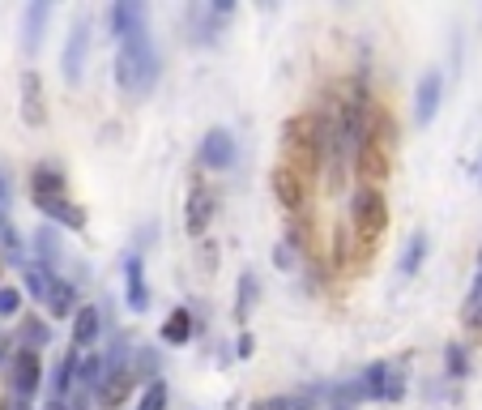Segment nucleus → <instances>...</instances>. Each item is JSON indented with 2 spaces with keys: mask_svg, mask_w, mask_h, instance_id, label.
<instances>
[{
  "mask_svg": "<svg viewBox=\"0 0 482 410\" xmlns=\"http://www.w3.org/2000/svg\"><path fill=\"white\" fill-rule=\"evenodd\" d=\"M282 141H286V154H290V171L299 176H312L324 159V146H329V132H324V120L321 115H290L286 129H282Z\"/></svg>",
  "mask_w": 482,
  "mask_h": 410,
  "instance_id": "f257e3e1",
  "label": "nucleus"
},
{
  "mask_svg": "<svg viewBox=\"0 0 482 410\" xmlns=\"http://www.w3.org/2000/svg\"><path fill=\"white\" fill-rule=\"evenodd\" d=\"M154 77H159V51H154V43L145 34L141 39H129L120 48V56H115V82H120V90L145 95L154 86Z\"/></svg>",
  "mask_w": 482,
  "mask_h": 410,
  "instance_id": "f03ea898",
  "label": "nucleus"
},
{
  "mask_svg": "<svg viewBox=\"0 0 482 410\" xmlns=\"http://www.w3.org/2000/svg\"><path fill=\"white\" fill-rule=\"evenodd\" d=\"M350 218H354V235L363 244H376L388 231V201L380 188H359L350 201Z\"/></svg>",
  "mask_w": 482,
  "mask_h": 410,
  "instance_id": "7ed1b4c3",
  "label": "nucleus"
},
{
  "mask_svg": "<svg viewBox=\"0 0 482 410\" xmlns=\"http://www.w3.org/2000/svg\"><path fill=\"white\" fill-rule=\"evenodd\" d=\"M107 26H112V34L120 39V43L141 39L145 34V5H137V0H120V5H112V9H107Z\"/></svg>",
  "mask_w": 482,
  "mask_h": 410,
  "instance_id": "20e7f679",
  "label": "nucleus"
},
{
  "mask_svg": "<svg viewBox=\"0 0 482 410\" xmlns=\"http://www.w3.org/2000/svg\"><path fill=\"white\" fill-rule=\"evenodd\" d=\"M86 51H90V22L81 17L77 26L68 31L65 60H60V68H65V82H73V86H77L81 77H86Z\"/></svg>",
  "mask_w": 482,
  "mask_h": 410,
  "instance_id": "39448f33",
  "label": "nucleus"
},
{
  "mask_svg": "<svg viewBox=\"0 0 482 410\" xmlns=\"http://www.w3.org/2000/svg\"><path fill=\"white\" fill-rule=\"evenodd\" d=\"M274 197H277V205H282V210L299 214V210H304V201H307L304 176H299V171H290L286 163H277L274 167Z\"/></svg>",
  "mask_w": 482,
  "mask_h": 410,
  "instance_id": "423d86ee",
  "label": "nucleus"
},
{
  "mask_svg": "<svg viewBox=\"0 0 482 410\" xmlns=\"http://www.w3.org/2000/svg\"><path fill=\"white\" fill-rule=\"evenodd\" d=\"M201 163L209 167V171H231L235 167V137L226 129H214L201 141Z\"/></svg>",
  "mask_w": 482,
  "mask_h": 410,
  "instance_id": "0eeeda50",
  "label": "nucleus"
},
{
  "mask_svg": "<svg viewBox=\"0 0 482 410\" xmlns=\"http://www.w3.org/2000/svg\"><path fill=\"white\" fill-rule=\"evenodd\" d=\"M354 167H359V176H368V180H385L388 176V154H385V146H380L376 132H363L359 154H354Z\"/></svg>",
  "mask_w": 482,
  "mask_h": 410,
  "instance_id": "6e6552de",
  "label": "nucleus"
},
{
  "mask_svg": "<svg viewBox=\"0 0 482 410\" xmlns=\"http://www.w3.org/2000/svg\"><path fill=\"white\" fill-rule=\"evenodd\" d=\"M440 99H444V77L440 73H423L418 82V95H414V124H432L435 112H440Z\"/></svg>",
  "mask_w": 482,
  "mask_h": 410,
  "instance_id": "1a4fd4ad",
  "label": "nucleus"
},
{
  "mask_svg": "<svg viewBox=\"0 0 482 410\" xmlns=\"http://www.w3.org/2000/svg\"><path fill=\"white\" fill-rule=\"evenodd\" d=\"M39 380H43V363H39V351H17L14 355V389L22 397H34L39 394Z\"/></svg>",
  "mask_w": 482,
  "mask_h": 410,
  "instance_id": "9d476101",
  "label": "nucleus"
},
{
  "mask_svg": "<svg viewBox=\"0 0 482 410\" xmlns=\"http://www.w3.org/2000/svg\"><path fill=\"white\" fill-rule=\"evenodd\" d=\"M48 17H51L48 0H34V5H26V14H22V51H26V56H34V51H39Z\"/></svg>",
  "mask_w": 482,
  "mask_h": 410,
  "instance_id": "9b49d317",
  "label": "nucleus"
},
{
  "mask_svg": "<svg viewBox=\"0 0 482 410\" xmlns=\"http://www.w3.org/2000/svg\"><path fill=\"white\" fill-rule=\"evenodd\" d=\"M132 394V372L129 368H107V377L98 380V402L107 410H120Z\"/></svg>",
  "mask_w": 482,
  "mask_h": 410,
  "instance_id": "f8f14e48",
  "label": "nucleus"
},
{
  "mask_svg": "<svg viewBox=\"0 0 482 410\" xmlns=\"http://www.w3.org/2000/svg\"><path fill=\"white\" fill-rule=\"evenodd\" d=\"M31 193H34V205H39V210H48L51 201L65 197V176H60L56 167H34Z\"/></svg>",
  "mask_w": 482,
  "mask_h": 410,
  "instance_id": "ddd939ff",
  "label": "nucleus"
},
{
  "mask_svg": "<svg viewBox=\"0 0 482 410\" xmlns=\"http://www.w3.org/2000/svg\"><path fill=\"white\" fill-rule=\"evenodd\" d=\"M209 218H214V197H209L201 184H193V188H188V214H184V227H188V235H205Z\"/></svg>",
  "mask_w": 482,
  "mask_h": 410,
  "instance_id": "4468645a",
  "label": "nucleus"
},
{
  "mask_svg": "<svg viewBox=\"0 0 482 410\" xmlns=\"http://www.w3.org/2000/svg\"><path fill=\"white\" fill-rule=\"evenodd\" d=\"M22 124H31V129L43 124V86H39L34 68L22 73Z\"/></svg>",
  "mask_w": 482,
  "mask_h": 410,
  "instance_id": "2eb2a0df",
  "label": "nucleus"
},
{
  "mask_svg": "<svg viewBox=\"0 0 482 410\" xmlns=\"http://www.w3.org/2000/svg\"><path fill=\"white\" fill-rule=\"evenodd\" d=\"M124 299H129L132 312H145V308H150V287H145V265H141V257H129V261H124Z\"/></svg>",
  "mask_w": 482,
  "mask_h": 410,
  "instance_id": "dca6fc26",
  "label": "nucleus"
},
{
  "mask_svg": "<svg viewBox=\"0 0 482 410\" xmlns=\"http://www.w3.org/2000/svg\"><path fill=\"white\" fill-rule=\"evenodd\" d=\"M98 329H103V316H98L95 304L77 308V316H73V351H86L90 342H98Z\"/></svg>",
  "mask_w": 482,
  "mask_h": 410,
  "instance_id": "f3484780",
  "label": "nucleus"
},
{
  "mask_svg": "<svg viewBox=\"0 0 482 410\" xmlns=\"http://www.w3.org/2000/svg\"><path fill=\"white\" fill-rule=\"evenodd\" d=\"M43 304H48V312L56 316V321H65V316H73V308H77V287L65 278L51 282V291L43 296Z\"/></svg>",
  "mask_w": 482,
  "mask_h": 410,
  "instance_id": "a211bd4d",
  "label": "nucleus"
},
{
  "mask_svg": "<svg viewBox=\"0 0 482 410\" xmlns=\"http://www.w3.org/2000/svg\"><path fill=\"white\" fill-rule=\"evenodd\" d=\"M188 338H193V312L176 308L167 321H162V342H167V346H184Z\"/></svg>",
  "mask_w": 482,
  "mask_h": 410,
  "instance_id": "6ab92c4d",
  "label": "nucleus"
},
{
  "mask_svg": "<svg viewBox=\"0 0 482 410\" xmlns=\"http://www.w3.org/2000/svg\"><path fill=\"white\" fill-rule=\"evenodd\" d=\"M51 218V223H60V227H73V231H81L86 227V210L81 205H73L68 197H60V201H51L48 210H43Z\"/></svg>",
  "mask_w": 482,
  "mask_h": 410,
  "instance_id": "aec40b11",
  "label": "nucleus"
},
{
  "mask_svg": "<svg viewBox=\"0 0 482 410\" xmlns=\"http://www.w3.org/2000/svg\"><path fill=\"white\" fill-rule=\"evenodd\" d=\"M423 257H427V235H414V240L405 244V252H402L397 274H402V278H414L418 269H423Z\"/></svg>",
  "mask_w": 482,
  "mask_h": 410,
  "instance_id": "412c9836",
  "label": "nucleus"
},
{
  "mask_svg": "<svg viewBox=\"0 0 482 410\" xmlns=\"http://www.w3.org/2000/svg\"><path fill=\"white\" fill-rule=\"evenodd\" d=\"M388 363H371L368 372H363V380H359V389H363V397H385L388 394Z\"/></svg>",
  "mask_w": 482,
  "mask_h": 410,
  "instance_id": "4be33fe9",
  "label": "nucleus"
},
{
  "mask_svg": "<svg viewBox=\"0 0 482 410\" xmlns=\"http://www.w3.org/2000/svg\"><path fill=\"white\" fill-rule=\"evenodd\" d=\"M51 282H56V278H51V265H39V261L26 265V291H31L34 299H43V296H48V291H51Z\"/></svg>",
  "mask_w": 482,
  "mask_h": 410,
  "instance_id": "5701e85b",
  "label": "nucleus"
},
{
  "mask_svg": "<svg viewBox=\"0 0 482 410\" xmlns=\"http://www.w3.org/2000/svg\"><path fill=\"white\" fill-rule=\"evenodd\" d=\"M252 304H257V278L252 274H243V282H240V296H235V316H248L252 312Z\"/></svg>",
  "mask_w": 482,
  "mask_h": 410,
  "instance_id": "b1692460",
  "label": "nucleus"
},
{
  "mask_svg": "<svg viewBox=\"0 0 482 410\" xmlns=\"http://www.w3.org/2000/svg\"><path fill=\"white\" fill-rule=\"evenodd\" d=\"M22 342H26V351H43V346L51 342V329L39 325V321H26V325H22Z\"/></svg>",
  "mask_w": 482,
  "mask_h": 410,
  "instance_id": "393cba45",
  "label": "nucleus"
},
{
  "mask_svg": "<svg viewBox=\"0 0 482 410\" xmlns=\"http://www.w3.org/2000/svg\"><path fill=\"white\" fill-rule=\"evenodd\" d=\"M137 410H167V380H154V385L141 394Z\"/></svg>",
  "mask_w": 482,
  "mask_h": 410,
  "instance_id": "a878e982",
  "label": "nucleus"
},
{
  "mask_svg": "<svg viewBox=\"0 0 482 410\" xmlns=\"http://www.w3.org/2000/svg\"><path fill=\"white\" fill-rule=\"evenodd\" d=\"M34 252H39V265L56 261V231H51V227L39 231V235H34Z\"/></svg>",
  "mask_w": 482,
  "mask_h": 410,
  "instance_id": "bb28decb",
  "label": "nucleus"
},
{
  "mask_svg": "<svg viewBox=\"0 0 482 410\" xmlns=\"http://www.w3.org/2000/svg\"><path fill=\"white\" fill-rule=\"evenodd\" d=\"M444 363H449V377H457V380L469 377V355H466V351H461L457 342H452L449 351H444Z\"/></svg>",
  "mask_w": 482,
  "mask_h": 410,
  "instance_id": "cd10ccee",
  "label": "nucleus"
},
{
  "mask_svg": "<svg viewBox=\"0 0 482 410\" xmlns=\"http://www.w3.org/2000/svg\"><path fill=\"white\" fill-rule=\"evenodd\" d=\"M359 397H363V389H359V385H350V389L341 385V389H333V402H329V410H354V402H359Z\"/></svg>",
  "mask_w": 482,
  "mask_h": 410,
  "instance_id": "c85d7f7f",
  "label": "nucleus"
},
{
  "mask_svg": "<svg viewBox=\"0 0 482 410\" xmlns=\"http://www.w3.org/2000/svg\"><path fill=\"white\" fill-rule=\"evenodd\" d=\"M98 372H103V360H86V363H81V368H77L81 389H98V380H103Z\"/></svg>",
  "mask_w": 482,
  "mask_h": 410,
  "instance_id": "c756f323",
  "label": "nucleus"
},
{
  "mask_svg": "<svg viewBox=\"0 0 482 410\" xmlns=\"http://www.w3.org/2000/svg\"><path fill=\"white\" fill-rule=\"evenodd\" d=\"M77 351H73V355H65V363H60V377H56V394H65L68 385H73V377H77Z\"/></svg>",
  "mask_w": 482,
  "mask_h": 410,
  "instance_id": "7c9ffc66",
  "label": "nucleus"
},
{
  "mask_svg": "<svg viewBox=\"0 0 482 410\" xmlns=\"http://www.w3.org/2000/svg\"><path fill=\"white\" fill-rule=\"evenodd\" d=\"M17 308H22V291L17 287H0V321L17 316Z\"/></svg>",
  "mask_w": 482,
  "mask_h": 410,
  "instance_id": "2f4dec72",
  "label": "nucleus"
},
{
  "mask_svg": "<svg viewBox=\"0 0 482 410\" xmlns=\"http://www.w3.org/2000/svg\"><path fill=\"white\" fill-rule=\"evenodd\" d=\"M466 325H469V329H482V304H469V312H466Z\"/></svg>",
  "mask_w": 482,
  "mask_h": 410,
  "instance_id": "473e14b6",
  "label": "nucleus"
},
{
  "mask_svg": "<svg viewBox=\"0 0 482 410\" xmlns=\"http://www.w3.org/2000/svg\"><path fill=\"white\" fill-rule=\"evenodd\" d=\"M5 210H9V180L0 176V223H5Z\"/></svg>",
  "mask_w": 482,
  "mask_h": 410,
  "instance_id": "72a5a7b5",
  "label": "nucleus"
},
{
  "mask_svg": "<svg viewBox=\"0 0 482 410\" xmlns=\"http://www.w3.org/2000/svg\"><path fill=\"white\" fill-rule=\"evenodd\" d=\"M43 410H68V406H65V402H60V397H56V402H48V406H43Z\"/></svg>",
  "mask_w": 482,
  "mask_h": 410,
  "instance_id": "f704fd0d",
  "label": "nucleus"
},
{
  "mask_svg": "<svg viewBox=\"0 0 482 410\" xmlns=\"http://www.w3.org/2000/svg\"><path fill=\"white\" fill-rule=\"evenodd\" d=\"M0 274H5V257H0Z\"/></svg>",
  "mask_w": 482,
  "mask_h": 410,
  "instance_id": "c9c22d12",
  "label": "nucleus"
},
{
  "mask_svg": "<svg viewBox=\"0 0 482 410\" xmlns=\"http://www.w3.org/2000/svg\"><path fill=\"white\" fill-rule=\"evenodd\" d=\"M478 269H482V257H478Z\"/></svg>",
  "mask_w": 482,
  "mask_h": 410,
  "instance_id": "e433bc0d",
  "label": "nucleus"
},
{
  "mask_svg": "<svg viewBox=\"0 0 482 410\" xmlns=\"http://www.w3.org/2000/svg\"><path fill=\"white\" fill-rule=\"evenodd\" d=\"M478 176H482V167H478Z\"/></svg>",
  "mask_w": 482,
  "mask_h": 410,
  "instance_id": "4c0bfd02",
  "label": "nucleus"
},
{
  "mask_svg": "<svg viewBox=\"0 0 482 410\" xmlns=\"http://www.w3.org/2000/svg\"><path fill=\"white\" fill-rule=\"evenodd\" d=\"M17 410H26V406H17Z\"/></svg>",
  "mask_w": 482,
  "mask_h": 410,
  "instance_id": "58836bf2",
  "label": "nucleus"
}]
</instances>
